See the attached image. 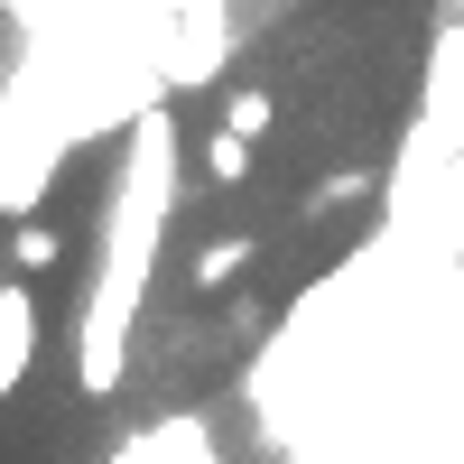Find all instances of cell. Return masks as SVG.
<instances>
[{"mask_svg": "<svg viewBox=\"0 0 464 464\" xmlns=\"http://www.w3.org/2000/svg\"><path fill=\"white\" fill-rule=\"evenodd\" d=\"M159 223H168V111H149L130 130V168L102 196V269H93V306H84V343H74V381L84 400L121 391V343L140 316L149 260H159Z\"/></svg>", "mask_w": 464, "mask_h": 464, "instance_id": "cell-1", "label": "cell"}, {"mask_svg": "<svg viewBox=\"0 0 464 464\" xmlns=\"http://www.w3.org/2000/svg\"><path fill=\"white\" fill-rule=\"evenodd\" d=\"M28 353H37V306H28V279L10 269V288H0V391H28Z\"/></svg>", "mask_w": 464, "mask_h": 464, "instance_id": "cell-2", "label": "cell"}, {"mask_svg": "<svg viewBox=\"0 0 464 464\" xmlns=\"http://www.w3.org/2000/svg\"><path fill=\"white\" fill-rule=\"evenodd\" d=\"M251 251H260V242H251V232H214V242L196 251V269H186V279H196V288L214 297V288H223V279H232V269H242V260H251Z\"/></svg>", "mask_w": 464, "mask_h": 464, "instance_id": "cell-3", "label": "cell"}, {"mask_svg": "<svg viewBox=\"0 0 464 464\" xmlns=\"http://www.w3.org/2000/svg\"><path fill=\"white\" fill-rule=\"evenodd\" d=\"M223 130H242V140H269V130H279V93H260V84H232V102H223Z\"/></svg>", "mask_w": 464, "mask_h": 464, "instance_id": "cell-4", "label": "cell"}, {"mask_svg": "<svg viewBox=\"0 0 464 464\" xmlns=\"http://www.w3.org/2000/svg\"><path fill=\"white\" fill-rule=\"evenodd\" d=\"M56 251H65V242H56V223H28V214L10 223V269H19V279H28V269L47 279V269H56Z\"/></svg>", "mask_w": 464, "mask_h": 464, "instance_id": "cell-5", "label": "cell"}, {"mask_svg": "<svg viewBox=\"0 0 464 464\" xmlns=\"http://www.w3.org/2000/svg\"><path fill=\"white\" fill-rule=\"evenodd\" d=\"M205 186H251V140L242 130H214L205 140Z\"/></svg>", "mask_w": 464, "mask_h": 464, "instance_id": "cell-6", "label": "cell"}, {"mask_svg": "<svg viewBox=\"0 0 464 464\" xmlns=\"http://www.w3.org/2000/svg\"><path fill=\"white\" fill-rule=\"evenodd\" d=\"M362 186H372L362 168H334V177H316V186H306V214H334V205H353Z\"/></svg>", "mask_w": 464, "mask_h": 464, "instance_id": "cell-7", "label": "cell"}]
</instances>
